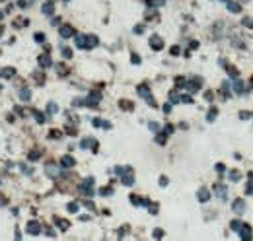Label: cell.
Segmentation results:
<instances>
[{
	"instance_id": "cell-1",
	"label": "cell",
	"mask_w": 253,
	"mask_h": 241,
	"mask_svg": "<svg viewBox=\"0 0 253 241\" xmlns=\"http://www.w3.org/2000/svg\"><path fill=\"white\" fill-rule=\"evenodd\" d=\"M70 33H72L70 27H64V29H62V35H64V37H66V35H70Z\"/></svg>"
}]
</instances>
